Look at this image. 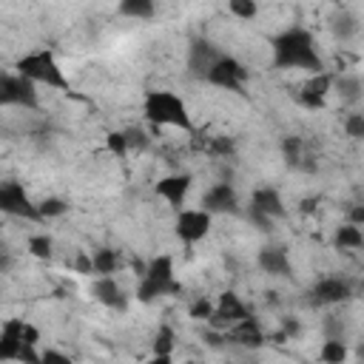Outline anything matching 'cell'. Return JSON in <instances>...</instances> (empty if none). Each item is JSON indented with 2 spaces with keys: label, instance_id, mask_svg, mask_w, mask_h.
Segmentation results:
<instances>
[{
  "label": "cell",
  "instance_id": "cell-1",
  "mask_svg": "<svg viewBox=\"0 0 364 364\" xmlns=\"http://www.w3.org/2000/svg\"><path fill=\"white\" fill-rule=\"evenodd\" d=\"M273 65L276 68H301V71H324V63L316 51V40L304 26H290L279 31L273 40Z\"/></svg>",
  "mask_w": 364,
  "mask_h": 364
},
{
  "label": "cell",
  "instance_id": "cell-2",
  "mask_svg": "<svg viewBox=\"0 0 364 364\" xmlns=\"http://www.w3.org/2000/svg\"><path fill=\"white\" fill-rule=\"evenodd\" d=\"M142 111H145V119L154 122V125H171V128H182V131H188V134L193 131L188 105H185L173 91H165V88L145 91Z\"/></svg>",
  "mask_w": 364,
  "mask_h": 364
},
{
  "label": "cell",
  "instance_id": "cell-3",
  "mask_svg": "<svg viewBox=\"0 0 364 364\" xmlns=\"http://www.w3.org/2000/svg\"><path fill=\"white\" fill-rule=\"evenodd\" d=\"M176 293H182V287H179L176 279H173V259H171L168 253L154 256V259L145 264L142 276H139L136 299H139L142 304H151V301H156V299H162V296H176Z\"/></svg>",
  "mask_w": 364,
  "mask_h": 364
},
{
  "label": "cell",
  "instance_id": "cell-4",
  "mask_svg": "<svg viewBox=\"0 0 364 364\" xmlns=\"http://www.w3.org/2000/svg\"><path fill=\"white\" fill-rule=\"evenodd\" d=\"M14 68H17V74L28 77V80L37 82V85L43 82V85H48V88H60V91H68V88H71V82H68V77L63 74L60 63H57L54 54L46 51V48L20 57V60L14 63Z\"/></svg>",
  "mask_w": 364,
  "mask_h": 364
},
{
  "label": "cell",
  "instance_id": "cell-5",
  "mask_svg": "<svg viewBox=\"0 0 364 364\" xmlns=\"http://www.w3.org/2000/svg\"><path fill=\"white\" fill-rule=\"evenodd\" d=\"M247 77H250V71H247L236 57H230V54H219L216 63L208 68L205 82L219 85V88H225V91L245 94V82H247Z\"/></svg>",
  "mask_w": 364,
  "mask_h": 364
},
{
  "label": "cell",
  "instance_id": "cell-6",
  "mask_svg": "<svg viewBox=\"0 0 364 364\" xmlns=\"http://www.w3.org/2000/svg\"><path fill=\"white\" fill-rule=\"evenodd\" d=\"M0 213H6V216H17V219H31V222L40 219L37 205L28 199L26 188H23L20 182H14V179L0 182Z\"/></svg>",
  "mask_w": 364,
  "mask_h": 364
},
{
  "label": "cell",
  "instance_id": "cell-7",
  "mask_svg": "<svg viewBox=\"0 0 364 364\" xmlns=\"http://www.w3.org/2000/svg\"><path fill=\"white\" fill-rule=\"evenodd\" d=\"M37 82H31L23 74H0V105L37 108Z\"/></svg>",
  "mask_w": 364,
  "mask_h": 364
},
{
  "label": "cell",
  "instance_id": "cell-8",
  "mask_svg": "<svg viewBox=\"0 0 364 364\" xmlns=\"http://www.w3.org/2000/svg\"><path fill=\"white\" fill-rule=\"evenodd\" d=\"M210 213L205 208H196V210H176V222H173V230L176 236L185 242V245H193L199 239H205L210 233Z\"/></svg>",
  "mask_w": 364,
  "mask_h": 364
},
{
  "label": "cell",
  "instance_id": "cell-9",
  "mask_svg": "<svg viewBox=\"0 0 364 364\" xmlns=\"http://www.w3.org/2000/svg\"><path fill=\"white\" fill-rule=\"evenodd\" d=\"M245 316H250L247 313V307L242 304V299L233 293V290H225L222 296H219V301L213 304V313L208 316V324L213 327V330H228V327H233L236 321H242Z\"/></svg>",
  "mask_w": 364,
  "mask_h": 364
},
{
  "label": "cell",
  "instance_id": "cell-10",
  "mask_svg": "<svg viewBox=\"0 0 364 364\" xmlns=\"http://www.w3.org/2000/svg\"><path fill=\"white\" fill-rule=\"evenodd\" d=\"M353 282L344 279V276H324L313 284L310 290V301L313 304H341V301H350L353 299Z\"/></svg>",
  "mask_w": 364,
  "mask_h": 364
},
{
  "label": "cell",
  "instance_id": "cell-11",
  "mask_svg": "<svg viewBox=\"0 0 364 364\" xmlns=\"http://www.w3.org/2000/svg\"><path fill=\"white\" fill-rule=\"evenodd\" d=\"M219 54H222V51H219L210 40H205V37L191 40V46H188V74H191L193 80H202V82H205V74H208V68L216 63Z\"/></svg>",
  "mask_w": 364,
  "mask_h": 364
},
{
  "label": "cell",
  "instance_id": "cell-12",
  "mask_svg": "<svg viewBox=\"0 0 364 364\" xmlns=\"http://www.w3.org/2000/svg\"><path fill=\"white\" fill-rule=\"evenodd\" d=\"M202 208L213 216V213H239V196L236 188L230 182H216L205 191L202 196Z\"/></svg>",
  "mask_w": 364,
  "mask_h": 364
},
{
  "label": "cell",
  "instance_id": "cell-13",
  "mask_svg": "<svg viewBox=\"0 0 364 364\" xmlns=\"http://www.w3.org/2000/svg\"><path fill=\"white\" fill-rule=\"evenodd\" d=\"M91 296L108 310H117V313L128 310V296H125V290L119 287V282L114 276H97L94 284H91Z\"/></svg>",
  "mask_w": 364,
  "mask_h": 364
},
{
  "label": "cell",
  "instance_id": "cell-14",
  "mask_svg": "<svg viewBox=\"0 0 364 364\" xmlns=\"http://www.w3.org/2000/svg\"><path fill=\"white\" fill-rule=\"evenodd\" d=\"M191 185H193V176H191V173H171V176H162V179L156 182V193H159L173 210H179L182 202H185V196H188V191H191Z\"/></svg>",
  "mask_w": 364,
  "mask_h": 364
},
{
  "label": "cell",
  "instance_id": "cell-15",
  "mask_svg": "<svg viewBox=\"0 0 364 364\" xmlns=\"http://www.w3.org/2000/svg\"><path fill=\"white\" fill-rule=\"evenodd\" d=\"M225 341H233V344H242V347H262L264 333H262V327L253 316H245L242 321H236L233 327L225 330Z\"/></svg>",
  "mask_w": 364,
  "mask_h": 364
},
{
  "label": "cell",
  "instance_id": "cell-16",
  "mask_svg": "<svg viewBox=\"0 0 364 364\" xmlns=\"http://www.w3.org/2000/svg\"><path fill=\"white\" fill-rule=\"evenodd\" d=\"M256 262H259V267H262L267 276H282V279L290 276V256H287V250H284L282 245H264V247L259 250Z\"/></svg>",
  "mask_w": 364,
  "mask_h": 364
},
{
  "label": "cell",
  "instance_id": "cell-17",
  "mask_svg": "<svg viewBox=\"0 0 364 364\" xmlns=\"http://www.w3.org/2000/svg\"><path fill=\"white\" fill-rule=\"evenodd\" d=\"M250 208L259 210V213H264V216H270L273 222L284 216V199H282V193H279L276 188H270V185H262V188L253 191Z\"/></svg>",
  "mask_w": 364,
  "mask_h": 364
},
{
  "label": "cell",
  "instance_id": "cell-18",
  "mask_svg": "<svg viewBox=\"0 0 364 364\" xmlns=\"http://www.w3.org/2000/svg\"><path fill=\"white\" fill-rule=\"evenodd\" d=\"M20 347H23V318H9L0 327V361L17 358Z\"/></svg>",
  "mask_w": 364,
  "mask_h": 364
},
{
  "label": "cell",
  "instance_id": "cell-19",
  "mask_svg": "<svg viewBox=\"0 0 364 364\" xmlns=\"http://www.w3.org/2000/svg\"><path fill=\"white\" fill-rule=\"evenodd\" d=\"M330 31H333L336 40L347 43V40H353L358 34V17L353 11H347V9H341V11H336L330 17Z\"/></svg>",
  "mask_w": 364,
  "mask_h": 364
},
{
  "label": "cell",
  "instance_id": "cell-20",
  "mask_svg": "<svg viewBox=\"0 0 364 364\" xmlns=\"http://www.w3.org/2000/svg\"><path fill=\"white\" fill-rule=\"evenodd\" d=\"M333 245H336L338 250H358V247L364 245V233H361V228H358V225H353V222H347V225H341V228H336V236H333Z\"/></svg>",
  "mask_w": 364,
  "mask_h": 364
},
{
  "label": "cell",
  "instance_id": "cell-21",
  "mask_svg": "<svg viewBox=\"0 0 364 364\" xmlns=\"http://www.w3.org/2000/svg\"><path fill=\"white\" fill-rule=\"evenodd\" d=\"M117 11L131 20H151L156 14V0H119Z\"/></svg>",
  "mask_w": 364,
  "mask_h": 364
},
{
  "label": "cell",
  "instance_id": "cell-22",
  "mask_svg": "<svg viewBox=\"0 0 364 364\" xmlns=\"http://www.w3.org/2000/svg\"><path fill=\"white\" fill-rule=\"evenodd\" d=\"M91 270H94L97 276H114V273L119 270V256H117V250H111V247L94 250V256H91Z\"/></svg>",
  "mask_w": 364,
  "mask_h": 364
},
{
  "label": "cell",
  "instance_id": "cell-23",
  "mask_svg": "<svg viewBox=\"0 0 364 364\" xmlns=\"http://www.w3.org/2000/svg\"><path fill=\"white\" fill-rule=\"evenodd\" d=\"M333 88L341 94L344 102H358L361 100V91H364L358 74H341L338 80H333Z\"/></svg>",
  "mask_w": 364,
  "mask_h": 364
},
{
  "label": "cell",
  "instance_id": "cell-24",
  "mask_svg": "<svg viewBox=\"0 0 364 364\" xmlns=\"http://www.w3.org/2000/svg\"><path fill=\"white\" fill-rule=\"evenodd\" d=\"M282 154H284V162H287L290 168H307V171H310V165L304 162V159H310V156H304V142H301L299 136H284V139H282Z\"/></svg>",
  "mask_w": 364,
  "mask_h": 364
},
{
  "label": "cell",
  "instance_id": "cell-25",
  "mask_svg": "<svg viewBox=\"0 0 364 364\" xmlns=\"http://www.w3.org/2000/svg\"><path fill=\"white\" fill-rule=\"evenodd\" d=\"M173 341H176V333H173L168 324H162V327L156 330V336H154V355H156L159 361H168L171 353H173Z\"/></svg>",
  "mask_w": 364,
  "mask_h": 364
},
{
  "label": "cell",
  "instance_id": "cell-26",
  "mask_svg": "<svg viewBox=\"0 0 364 364\" xmlns=\"http://www.w3.org/2000/svg\"><path fill=\"white\" fill-rule=\"evenodd\" d=\"M318 361H324V364H341V361H347V344H344V338H327L321 344V350H318Z\"/></svg>",
  "mask_w": 364,
  "mask_h": 364
},
{
  "label": "cell",
  "instance_id": "cell-27",
  "mask_svg": "<svg viewBox=\"0 0 364 364\" xmlns=\"http://www.w3.org/2000/svg\"><path fill=\"white\" fill-rule=\"evenodd\" d=\"M333 80H336L333 74H327V71H316V77L307 80L301 91H310V94H316V97H327V91L333 88Z\"/></svg>",
  "mask_w": 364,
  "mask_h": 364
},
{
  "label": "cell",
  "instance_id": "cell-28",
  "mask_svg": "<svg viewBox=\"0 0 364 364\" xmlns=\"http://www.w3.org/2000/svg\"><path fill=\"white\" fill-rule=\"evenodd\" d=\"M37 210H40V219H54V216H63V213L68 210V202L60 199V196H46V199L37 205Z\"/></svg>",
  "mask_w": 364,
  "mask_h": 364
},
{
  "label": "cell",
  "instance_id": "cell-29",
  "mask_svg": "<svg viewBox=\"0 0 364 364\" xmlns=\"http://www.w3.org/2000/svg\"><path fill=\"white\" fill-rule=\"evenodd\" d=\"M54 245H51V239L46 236V233H34L31 239H28V253L34 256V259H51V250Z\"/></svg>",
  "mask_w": 364,
  "mask_h": 364
},
{
  "label": "cell",
  "instance_id": "cell-30",
  "mask_svg": "<svg viewBox=\"0 0 364 364\" xmlns=\"http://www.w3.org/2000/svg\"><path fill=\"white\" fill-rule=\"evenodd\" d=\"M228 9L239 20H253L259 14V3L256 0H228Z\"/></svg>",
  "mask_w": 364,
  "mask_h": 364
},
{
  "label": "cell",
  "instance_id": "cell-31",
  "mask_svg": "<svg viewBox=\"0 0 364 364\" xmlns=\"http://www.w3.org/2000/svg\"><path fill=\"white\" fill-rule=\"evenodd\" d=\"M122 136H125L128 151H148V145H151V136L139 128H128V131H122Z\"/></svg>",
  "mask_w": 364,
  "mask_h": 364
},
{
  "label": "cell",
  "instance_id": "cell-32",
  "mask_svg": "<svg viewBox=\"0 0 364 364\" xmlns=\"http://www.w3.org/2000/svg\"><path fill=\"white\" fill-rule=\"evenodd\" d=\"M208 151L216 154V156H233V154H236V145H233V139H228V136H213V139L208 142Z\"/></svg>",
  "mask_w": 364,
  "mask_h": 364
},
{
  "label": "cell",
  "instance_id": "cell-33",
  "mask_svg": "<svg viewBox=\"0 0 364 364\" xmlns=\"http://www.w3.org/2000/svg\"><path fill=\"white\" fill-rule=\"evenodd\" d=\"M344 131H347V136L361 139V136H364V114H350V117L344 119Z\"/></svg>",
  "mask_w": 364,
  "mask_h": 364
},
{
  "label": "cell",
  "instance_id": "cell-34",
  "mask_svg": "<svg viewBox=\"0 0 364 364\" xmlns=\"http://www.w3.org/2000/svg\"><path fill=\"white\" fill-rule=\"evenodd\" d=\"M105 148H108L111 154H117V156H125V154H128V145H125L122 131H111V134L105 136Z\"/></svg>",
  "mask_w": 364,
  "mask_h": 364
},
{
  "label": "cell",
  "instance_id": "cell-35",
  "mask_svg": "<svg viewBox=\"0 0 364 364\" xmlns=\"http://www.w3.org/2000/svg\"><path fill=\"white\" fill-rule=\"evenodd\" d=\"M210 313H213V301H210V299H205V296H202V299H196V301L191 304V310H188V316H191V318H205V321H208V316H210Z\"/></svg>",
  "mask_w": 364,
  "mask_h": 364
},
{
  "label": "cell",
  "instance_id": "cell-36",
  "mask_svg": "<svg viewBox=\"0 0 364 364\" xmlns=\"http://www.w3.org/2000/svg\"><path fill=\"white\" fill-rule=\"evenodd\" d=\"M247 219H250V225L256 228V230H262V233H267V230H273V219L270 216H264V213H259V210H247Z\"/></svg>",
  "mask_w": 364,
  "mask_h": 364
},
{
  "label": "cell",
  "instance_id": "cell-37",
  "mask_svg": "<svg viewBox=\"0 0 364 364\" xmlns=\"http://www.w3.org/2000/svg\"><path fill=\"white\" fill-rule=\"evenodd\" d=\"M324 330H327V338H344V321L338 316H327Z\"/></svg>",
  "mask_w": 364,
  "mask_h": 364
},
{
  "label": "cell",
  "instance_id": "cell-38",
  "mask_svg": "<svg viewBox=\"0 0 364 364\" xmlns=\"http://www.w3.org/2000/svg\"><path fill=\"white\" fill-rule=\"evenodd\" d=\"M299 102L304 105V108H324V97H316V94H310V91H299Z\"/></svg>",
  "mask_w": 364,
  "mask_h": 364
},
{
  "label": "cell",
  "instance_id": "cell-39",
  "mask_svg": "<svg viewBox=\"0 0 364 364\" xmlns=\"http://www.w3.org/2000/svg\"><path fill=\"white\" fill-rule=\"evenodd\" d=\"M40 361H46V364H68L71 358H68L65 353H57V350H46V353H40Z\"/></svg>",
  "mask_w": 364,
  "mask_h": 364
},
{
  "label": "cell",
  "instance_id": "cell-40",
  "mask_svg": "<svg viewBox=\"0 0 364 364\" xmlns=\"http://www.w3.org/2000/svg\"><path fill=\"white\" fill-rule=\"evenodd\" d=\"M40 341V330L28 321H23V344H37Z\"/></svg>",
  "mask_w": 364,
  "mask_h": 364
},
{
  "label": "cell",
  "instance_id": "cell-41",
  "mask_svg": "<svg viewBox=\"0 0 364 364\" xmlns=\"http://www.w3.org/2000/svg\"><path fill=\"white\" fill-rule=\"evenodd\" d=\"M74 267H77V273H85V276L94 273V270H91V256H85V253H80V256L74 259Z\"/></svg>",
  "mask_w": 364,
  "mask_h": 364
},
{
  "label": "cell",
  "instance_id": "cell-42",
  "mask_svg": "<svg viewBox=\"0 0 364 364\" xmlns=\"http://www.w3.org/2000/svg\"><path fill=\"white\" fill-rule=\"evenodd\" d=\"M282 327H284L282 333H284L287 338H290V336H299V321H296V318H282Z\"/></svg>",
  "mask_w": 364,
  "mask_h": 364
},
{
  "label": "cell",
  "instance_id": "cell-43",
  "mask_svg": "<svg viewBox=\"0 0 364 364\" xmlns=\"http://www.w3.org/2000/svg\"><path fill=\"white\" fill-rule=\"evenodd\" d=\"M14 267V256L9 250H0V273H9Z\"/></svg>",
  "mask_w": 364,
  "mask_h": 364
},
{
  "label": "cell",
  "instance_id": "cell-44",
  "mask_svg": "<svg viewBox=\"0 0 364 364\" xmlns=\"http://www.w3.org/2000/svg\"><path fill=\"white\" fill-rule=\"evenodd\" d=\"M350 222H353V225H364V205L350 208Z\"/></svg>",
  "mask_w": 364,
  "mask_h": 364
},
{
  "label": "cell",
  "instance_id": "cell-45",
  "mask_svg": "<svg viewBox=\"0 0 364 364\" xmlns=\"http://www.w3.org/2000/svg\"><path fill=\"white\" fill-rule=\"evenodd\" d=\"M316 210V199H304L301 202V213H313Z\"/></svg>",
  "mask_w": 364,
  "mask_h": 364
},
{
  "label": "cell",
  "instance_id": "cell-46",
  "mask_svg": "<svg viewBox=\"0 0 364 364\" xmlns=\"http://www.w3.org/2000/svg\"><path fill=\"white\" fill-rule=\"evenodd\" d=\"M333 3H341V0H333Z\"/></svg>",
  "mask_w": 364,
  "mask_h": 364
}]
</instances>
